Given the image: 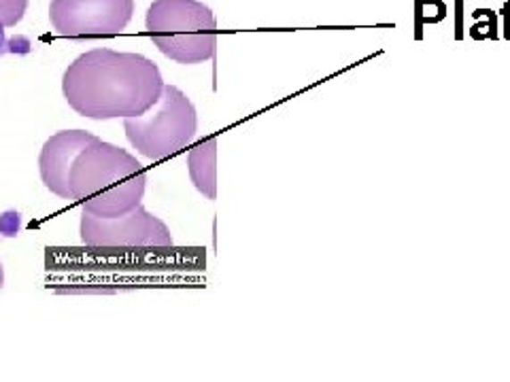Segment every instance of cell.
<instances>
[{"label":"cell","mask_w":510,"mask_h":382,"mask_svg":"<svg viewBox=\"0 0 510 382\" xmlns=\"http://www.w3.org/2000/svg\"><path fill=\"white\" fill-rule=\"evenodd\" d=\"M164 86L154 60L115 49L81 54L62 77V92L71 109L96 121L147 113L160 100Z\"/></svg>","instance_id":"1"},{"label":"cell","mask_w":510,"mask_h":382,"mask_svg":"<svg viewBox=\"0 0 510 382\" xmlns=\"http://www.w3.org/2000/svg\"><path fill=\"white\" fill-rule=\"evenodd\" d=\"M69 183L81 211L113 219L141 206L147 170L126 149L96 138L72 162Z\"/></svg>","instance_id":"2"},{"label":"cell","mask_w":510,"mask_h":382,"mask_svg":"<svg viewBox=\"0 0 510 382\" xmlns=\"http://www.w3.org/2000/svg\"><path fill=\"white\" fill-rule=\"evenodd\" d=\"M145 26L155 47L179 64H200L215 58L217 21L205 3L155 0Z\"/></svg>","instance_id":"3"},{"label":"cell","mask_w":510,"mask_h":382,"mask_svg":"<svg viewBox=\"0 0 510 382\" xmlns=\"http://www.w3.org/2000/svg\"><path fill=\"white\" fill-rule=\"evenodd\" d=\"M123 130L138 154L160 162L192 143L198 130V115L181 89L164 86L160 100L147 113L123 120Z\"/></svg>","instance_id":"4"},{"label":"cell","mask_w":510,"mask_h":382,"mask_svg":"<svg viewBox=\"0 0 510 382\" xmlns=\"http://www.w3.org/2000/svg\"><path fill=\"white\" fill-rule=\"evenodd\" d=\"M81 240L89 249H171L172 234L162 219L147 209H137L121 217L105 219L81 212Z\"/></svg>","instance_id":"5"},{"label":"cell","mask_w":510,"mask_h":382,"mask_svg":"<svg viewBox=\"0 0 510 382\" xmlns=\"http://www.w3.org/2000/svg\"><path fill=\"white\" fill-rule=\"evenodd\" d=\"M134 0H52L54 30L69 38L113 37L130 24Z\"/></svg>","instance_id":"6"},{"label":"cell","mask_w":510,"mask_h":382,"mask_svg":"<svg viewBox=\"0 0 510 382\" xmlns=\"http://www.w3.org/2000/svg\"><path fill=\"white\" fill-rule=\"evenodd\" d=\"M98 137L86 130H62L45 140L38 155V172L45 187L62 200H72L71 195V168L77 155L94 143Z\"/></svg>","instance_id":"7"},{"label":"cell","mask_w":510,"mask_h":382,"mask_svg":"<svg viewBox=\"0 0 510 382\" xmlns=\"http://www.w3.org/2000/svg\"><path fill=\"white\" fill-rule=\"evenodd\" d=\"M217 137L200 140L188 155V170L194 187L205 198H217Z\"/></svg>","instance_id":"8"},{"label":"cell","mask_w":510,"mask_h":382,"mask_svg":"<svg viewBox=\"0 0 510 382\" xmlns=\"http://www.w3.org/2000/svg\"><path fill=\"white\" fill-rule=\"evenodd\" d=\"M28 0H0V55L28 52L30 43L26 38H9L7 30L24 20Z\"/></svg>","instance_id":"9"},{"label":"cell","mask_w":510,"mask_h":382,"mask_svg":"<svg viewBox=\"0 0 510 382\" xmlns=\"http://www.w3.org/2000/svg\"><path fill=\"white\" fill-rule=\"evenodd\" d=\"M474 20L476 24L472 28V35L474 38H489V37H496V15L491 13V11H474Z\"/></svg>","instance_id":"10"},{"label":"cell","mask_w":510,"mask_h":382,"mask_svg":"<svg viewBox=\"0 0 510 382\" xmlns=\"http://www.w3.org/2000/svg\"><path fill=\"white\" fill-rule=\"evenodd\" d=\"M4 285V270H3V263H0V289H3Z\"/></svg>","instance_id":"11"}]
</instances>
